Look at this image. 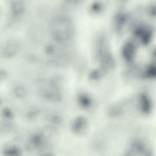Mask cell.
<instances>
[{
    "instance_id": "1",
    "label": "cell",
    "mask_w": 156,
    "mask_h": 156,
    "mask_svg": "<svg viewBox=\"0 0 156 156\" xmlns=\"http://www.w3.org/2000/svg\"><path fill=\"white\" fill-rule=\"evenodd\" d=\"M70 23L66 17L59 16L54 18L51 23L50 28L51 34L57 41L62 42L70 32Z\"/></svg>"
},
{
    "instance_id": "2",
    "label": "cell",
    "mask_w": 156,
    "mask_h": 156,
    "mask_svg": "<svg viewBox=\"0 0 156 156\" xmlns=\"http://www.w3.org/2000/svg\"><path fill=\"white\" fill-rule=\"evenodd\" d=\"M127 153L131 156H148L151 155L153 152L148 141L141 138H137L131 144Z\"/></svg>"
},
{
    "instance_id": "3",
    "label": "cell",
    "mask_w": 156,
    "mask_h": 156,
    "mask_svg": "<svg viewBox=\"0 0 156 156\" xmlns=\"http://www.w3.org/2000/svg\"><path fill=\"white\" fill-rule=\"evenodd\" d=\"M20 47V44L19 40L16 38L10 39L4 45L1 55L5 58L11 57L19 51Z\"/></svg>"
},
{
    "instance_id": "4",
    "label": "cell",
    "mask_w": 156,
    "mask_h": 156,
    "mask_svg": "<svg viewBox=\"0 0 156 156\" xmlns=\"http://www.w3.org/2000/svg\"><path fill=\"white\" fill-rule=\"evenodd\" d=\"M43 137L41 134H36L33 135L27 144V148L29 150L39 147L43 144Z\"/></svg>"
},
{
    "instance_id": "5",
    "label": "cell",
    "mask_w": 156,
    "mask_h": 156,
    "mask_svg": "<svg viewBox=\"0 0 156 156\" xmlns=\"http://www.w3.org/2000/svg\"><path fill=\"white\" fill-rule=\"evenodd\" d=\"M136 46L132 42H129L125 46L124 49V55L126 59L131 61L134 58L136 51Z\"/></svg>"
},
{
    "instance_id": "6",
    "label": "cell",
    "mask_w": 156,
    "mask_h": 156,
    "mask_svg": "<svg viewBox=\"0 0 156 156\" xmlns=\"http://www.w3.org/2000/svg\"><path fill=\"white\" fill-rule=\"evenodd\" d=\"M24 3L21 1L16 0L12 2L11 5V12L14 17L20 16L24 10Z\"/></svg>"
},
{
    "instance_id": "7",
    "label": "cell",
    "mask_w": 156,
    "mask_h": 156,
    "mask_svg": "<svg viewBox=\"0 0 156 156\" xmlns=\"http://www.w3.org/2000/svg\"><path fill=\"white\" fill-rule=\"evenodd\" d=\"M3 154L5 156H20L21 154V151L17 147L13 146L5 149L3 151Z\"/></svg>"
},
{
    "instance_id": "8",
    "label": "cell",
    "mask_w": 156,
    "mask_h": 156,
    "mask_svg": "<svg viewBox=\"0 0 156 156\" xmlns=\"http://www.w3.org/2000/svg\"><path fill=\"white\" fill-rule=\"evenodd\" d=\"M144 75L148 78H153L156 77V66L152 65L146 69Z\"/></svg>"
},
{
    "instance_id": "9",
    "label": "cell",
    "mask_w": 156,
    "mask_h": 156,
    "mask_svg": "<svg viewBox=\"0 0 156 156\" xmlns=\"http://www.w3.org/2000/svg\"><path fill=\"white\" fill-rule=\"evenodd\" d=\"M14 92L16 96L19 98H24L27 94L25 89L22 86H17L16 87Z\"/></svg>"
},
{
    "instance_id": "10",
    "label": "cell",
    "mask_w": 156,
    "mask_h": 156,
    "mask_svg": "<svg viewBox=\"0 0 156 156\" xmlns=\"http://www.w3.org/2000/svg\"><path fill=\"white\" fill-rule=\"evenodd\" d=\"M2 114L5 117L9 119H12L14 117L13 113L8 108L5 107L4 108L2 111Z\"/></svg>"
},
{
    "instance_id": "11",
    "label": "cell",
    "mask_w": 156,
    "mask_h": 156,
    "mask_svg": "<svg viewBox=\"0 0 156 156\" xmlns=\"http://www.w3.org/2000/svg\"><path fill=\"white\" fill-rule=\"evenodd\" d=\"M55 49L53 46L51 44L47 45L45 47V52L47 55H51L53 54Z\"/></svg>"
},
{
    "instance_id": "12",
    "label": "cell",
    "mask_w": 156,
    "mask_h": 156,
    "mask_svg": "<svg viewBox=\"0 0 156 156\" xmlns=\"http://www.w3.org/2000/svg\"><path fill=\"white\" fill-rule=\"evenodd\" d=\"M38 112L37 111H33L29 112L27 114V116L29 119H32L35 117L38 114Z\"/></svg>"
},
{
    "instance_id": "13",
    "label": "cell",
    "mask_w": 156,
    "mask_h": 156,
    "mask_svg": "<svg viewBox=\"0 0 156 156\" xmlns=\"http://www.w3.org/2000/svg\"><path fill=\"white\" fill-rule=\"evenodd\" d=\"M52 122L55 124H58L61 122V119L58 116H54L52 119Z\"/></svg>"
},
{
    "instance_id": "14",
    "label": "cell",
    "mask_w": 156,
    "mask_h": 156,
    "mask_svg": "<svg viewBox=\"0 0 156 156\" xmlns=\"http://www.w3.org/2000/svg\"><path fill=\"white\" fill-rule=\"evenodd\" d=\"M7 76V73L4 70H2L0 72V79H4Z\"/></svg>"
}]
</instances>
